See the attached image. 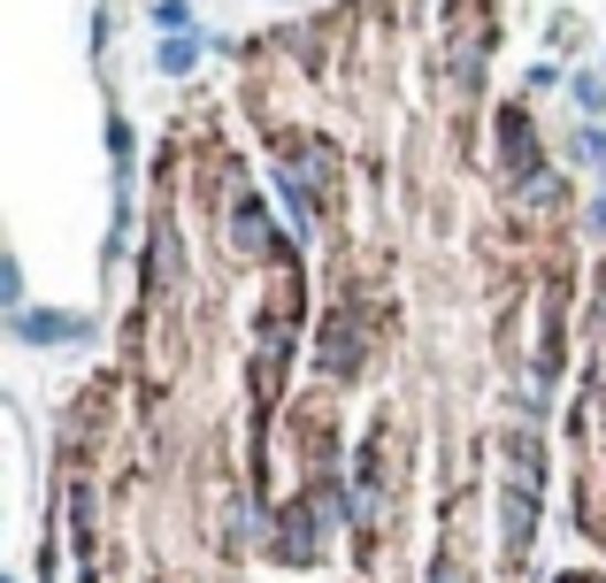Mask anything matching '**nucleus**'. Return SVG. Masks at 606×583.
<instances>
[{"mask_svg":"<svg viewBox=\"0 0 606 583\" xmlns=\"http://www.w3.org/2000/svg\"><path fill=\"white\" fill-rule=\"evenodd\" d=\"M499 161H507V177H514V184H530V177H538V131H530V116H522V108H499Z\"/></svg>","mask_w":606,"mask_h":583,"instance_id":"f03ea898","label":"nucleus"},{"mask_svg":"<svg viewBox=\"0 0 606 583\" xmlns=\"http://www.w3.org/2000/svg\"><path fill=\"white\" fill-rule=\"evenodd\" d=\"M576 100H584V108L599 116V108H606V77H576Z\"/></svg>","mask_w":606,"mask_h":583,"instance_id":"423d86ee","label":"nucleus"},{"mask_svg":"<svg viewBox=\"0 0 606 583\" xmlns=\"http://www.w3.org/2000/svg\"><path fill=\"white\" fill-rule=\"evenodd\" d=\"M15 330H23L31 346H54V338H77L85 322H70V315H31V307H23V315H15Z\"/></svg>","mask_w":606,"mask_h":583,"instance_id":"7ed1b4c3","label":"nucleus"},{"mask_svg":"<svg viewBox=\"0 0 606 583\" xmlns=\"http://www.w3.org/2000/svg\"><path fill=\"white\" fill-rule=\"evenodd\" d=\"M153 23H161V31H184V23H192V8H184V0H161V8H153ZM184 39H192V31H184Z\"/></svg>","mask_w":606,"mask_h":583,"instance_id":"39448f33","label":"nucleus"},{"mask_svg":"<svg viewBox=\"0 0 606 583\" xmlns=\"http://www.w3.org/2000/svg\"><path fill=\"white\" fill-rule=\"evenodd\" d=\"M361 353H369V315H361V307L322 315V330H315V361H322L330 377H353V369H361Z\"/></svg>","mask_w":606,"mask_h":583,"instance_id":"f257e3e1","label":"nucleus"},{"mask_svg":"<svg viewBox=\"0 0 606 583\" xmlns=\"http://www.w3.org/2000/svg\"><path fill=\"white\" fill-rule=\"evenodd\" d=\"M192 62H200V39H169L161 46V70H192Z\"/></svg>","mask_w":606,"mask_h":583,"instance_id":"20e7f679","label":"nucleus"}]
</instances>
